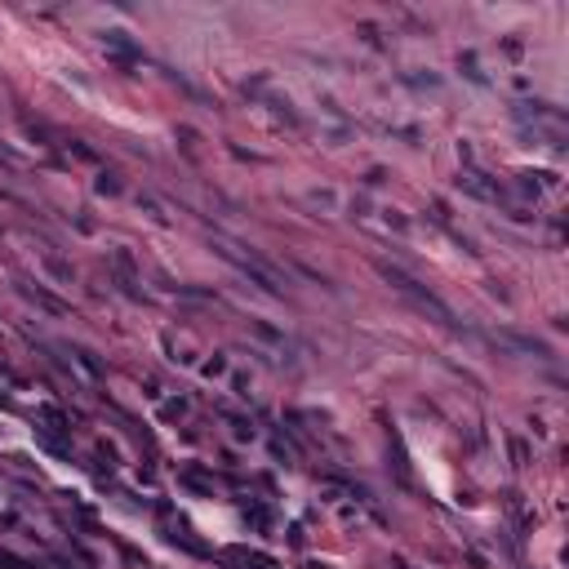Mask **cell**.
I'll use <instances>...</instances> for the list:
<instances>
[{
    "mask_svg": "<svg viewBox=\"0 0 569 569\" xmlns=\"http://www.w3.org/2000/svg\"><path fill=\"white\" fill-rule=\"evenodd\" d=\"M378 276L387 280V284H392L396 294H405V298H409L414 307L431 311V316H436L441 325H454V311H449V307H445V303H441V298L431 294V289H423V284H418V280H414L409 272H400V267H392V263H378Z\"/></svg>",
    "mask_w": 569,
    "mask_h": 569,
    "instance_id": "1",
    "label": "cell"
},
{
    "mask_svg": "<svg viewBox=\"0 0 569 569\" xmlns=\"http://www.w3.org/2000/svg\"><path fill=\"white\" fill-rule=\"evenodd\" d=\"M219 254H223L227 263H236L241 272L258 284V289H267V294H280V276H276V272H272V267H267L263 258L245 254V249H241V245H231V241H219Z\"/></svg>",
    "mask_w": 569,
    "mask_h": 569,
    "instance_id": "2",
    "label": "cell"
},
{
    "mask_svg": "<svg viewBox=\"0 0 569 569\" xmlns=\"http://www.w3.org/2000/svg\"><path fill=\"white\" fill-rule=\"evenodd\" d=\"M27 298H31V303H40V307H45V311H58V316H62V311H67V307H62V303H58V298H49V294H40V289H27Z\"/></svg>",
    "mask_w": 569,
    "mask_h": 569,
    "instance_id": "3",
    "label": "cell"
},
{
    "mask_svg": "<svg viewBox=\"0 0 569 569\" xmlns=\"http://www.w3.org/2000/svg\"><path fill=\"white\" fill-rule=\"evenodd\" d=\"M231 560H241L245 569H272V560H267V556H245V551H236Z\"/></svg>",
    "mask_w": 569,
    "mask_h": 569,
    "instance_id": "4",
    "label": "cell"
}]
</instances>
